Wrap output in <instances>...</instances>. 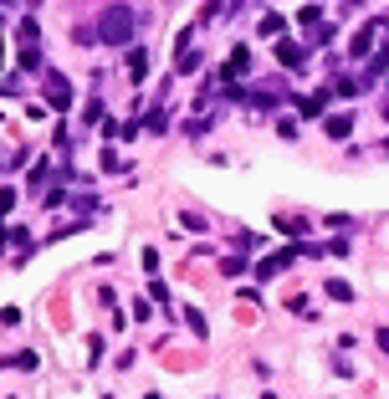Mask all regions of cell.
<instances>
[{
  "label": "cell",
  "mask_w": 389,
  "mask_h": 399,
  "mask_svg": "<svg viewBox=\"0 0 389 399\" xmlns=\"http://www.w3.org/2000/svg\"><path fill=\"white\" fill-rule=\"evenodd\" d=\"M98 36H102L108 46H123L128 36H134V10H128V6H108V10L98 16Z\"/></svg>",
  "instance_id": "6da1fadb"
},
{
  "label": "cell",
  "mask_w": 389,
  "mask_h": 399,
  "mask_svg": "<svg viewBox=\"0 0 389 399\" xmlns=\"http://www.w3.org/2000/svg\"><path fill=\"white\" fill-rule=\"evenodd\" d=\"M46 108L51 113H67L72 108V82L62 72H46Z\"/></svg>",
  "instance_id": "7a4b0ae2"
},
{
  "label": "cell",
  "mask_w": 389,
  "mask_h": 399,
  "mask_svg": "<svg viewBox=\"0 0 389 399\" xmlns=\"http://www.w3.org/2000/svg\"><path fill=\"white\" fill-rule=\"evenodd\" d=\"M246 72H251V51H246V46H230L226 72H220V77H230V82H236V77H246Z\"/></svg>",
  "instance_id": "3957f363"
},
{
  "label": "cell",
  "mask_w": 389,
  "mask_h": 399,
  "mask_svg": "<svg viewBox=\"0 0 389 399\" xmlns=\"http://www.w3.org/2000/svg\"><path fill=\"white\" fill-rule=\"evenodd\" d=\"M287 261H292V251H277V256H266V261H256V281H271Z\"/></svg>",
  "instance_id": "277c9868"
},
{
  "label": "cell",
  "mask_w": 389,
  "mask_h": 399,
  "mask_svg": "<svg viewBox=\"0 0 389 399\" xmlns=\"http://www.w3.org/2000/svg\"><path fill=\"white\" fill-rule=\"evenodd\" d=\"M144 77H149V51H128V82H144Z\"/></svg>",
  "instance_id": "5b68a950"
},
{
  "label": "cell",
  "mask_w": 389,
  "mask_h": 399,
  "mask_svg": "<svg viewBox=\"0 0 389 399\" xmlns=\"http://www.w3.org/2000/svg\"><path fill=\"white\" fill-rule=\"evenodd\" d=\"M328 123V138H348L354 133V113H333V118H323Z\"/></svg>",
  "instance_id": "8992f818"
},
{
  "label": "cell",
  "mask_w": 389,
  "mask_h": 399,
  "mask_svg": "<svg viewBox=\"0 0 389 399\" xmlns=\"http://www.w3.org/2000/svg\"><path fill=\"white\" fill-rule=\"evenodd\" d=\"M297 108H302L307 118H328V113H323V108H328V93H313V98H297Z\"/></svg>",
  "instance_id": "52a82bcc"
},
{
  "label": "cell",
  "mask_w": 389,
  "mask_h": 399,
  "mask_svg": "<svg viewBox=\"0 0 389 399\" xmlns=\"http://www.w3.org/2000/svg\"><path fill=\"white\" fill-rule=\"evenodd\" d=\"M277 62H282V67H302V46H292V41H277Z\"/></svg>",
  "instance_id": "ba28073f"
},
{
  "label": "cell",
  "mask_w": 389,
  "mask_h": 399,
  "mask_svg": "<svg viewBox=\"0 0 389 399\" xmlns=\"http://www.w3.org/2000/svg\"><path fill=\"white\" fill-rule=\"evenodd\" d=\"M328 297H333V302H354V287H348V281H338V277H333V281H328Z\"/></svg>",
  "instance_id": "9c48e42d"
},
{
  "label": "cell",
  "mask_w": 389,
  "mask_h": 399,
  "mask_svg": "<svg viewBox=\"0 0 389 399\" xmlns=\"http://www.w3.org/2000/svg\"><path fill=\"white\" fill-rule=\"evenodd\" d=\"M374 46V31H369V26H364V31H359L354 36V41H348V51H354V57H364V51Z\"/></svg>",
  "instance_id": "30bf717a"
},
{
  "label": "cell",
  "mask_w": 389,
  "mask_h": 399,
  "mask_svg": "<svg viewBox=\"0 0 389 399\" xmlns=\"http://www.w3.org/2000/svg\"><path fill=\"white\" fill-rule=\"evenodd\" d=\"M384 67H389V46H379V57H374V62H369V72H364V82H374V77H379Z\"/></svg>",
  "instance_id": "8fae6325"
},
{
  "label": "cell",
  "mask_w": 389,
  "mask_h": 399,
  "mask_svg": "<svg viewBox=\"0 0 389 399\" xmlns=\"http://www.w3.org/2000/svg\"><path fill=\"white\" fill-rule=\"evenodd\" d=\"M72 41H77V46H93V41H102V36H98V26H77Z\"/></svg>",
  "instance_id": "7c38bea8"
},
{
  "label": "cell",
  "mask_w": 389,
  "mask_h": 399,
  "mask_svg": "<svg viewBox=\"0 0 389 399\" xmlns=\"http://www.w3.org/2000/svg\"><path fill=\"white\" fill-rule=\"evenodd\" d=\"M36 67H42V51H36V46H21V72H36Z\"/></svg>",
  "instance_id": "4fadbf2b"
},
{
  "label": "cell",
  "mask_w": 389,
  "mask_h": 399,
  "mask_svg": "<svg viewBox=\"0 0 389 399\" xmlns=\"http://www.w3.org/2000/svg\"><path fill=\"white\" fill-rule=\"evenodd\" d=\"M149 128H154V133H164V128H170V108H154L149 113Z\"/></svg>",
  "instance_id": "5bb4252c"
},
{
  "label": "cell",
  "mask_w": 389,
  "mask_h": 399,
  "mask_svg": "<svg viewBox=\"0 0 389 399\" xmlns=\"http://www.w3.org/2000/svg\"><path fill=\"white\" fill-rule=\"evenodd\" d=\"M256 246H262V236H256V230H241V236H236V251H256Z\"/></svg>",
  "instance_id": "9a60e30c"
},
{
  "label": "cell",
  "mask_w": 389,
  "mask_h": 399,
  "mask_svg": "<svg viewBox=\"0 0 389 399\" xmlns=\"http://www.w3.org/2000/svg\"><path fill=\"white\" fill-rule=\"evenodd\" d=\"M16 36H21L26 46H36V36H42V31H36V21H21V31H16Z\"/></svg>",
  "instance_id": "2e32d148"
},
{
  "label": "cell",
  "mask_w": 389,
  "mask_h": 399,
  "mask_svg": "<svg viewBox=\"0 0 389 399\" xmlns=\"http://www.w3.org/2000/svg\"><path fill=\"white\" fill-rule=\"evenodd\" d=\"M149 297H154V302H164V307H170V287H164V281H149Z\"/></svg>",
  "instance_id": "e0dca14e"
},
{
  "label": "cell",
  "mask_w": 389,
  "mask_h": 399,
  "mask_svg": "<svg viewBox=\"0 0 389 399\" xmlns=\"http://www.w3.org/2000/svg\"><path fill=\"white\" fill-rule=\"evenodd\" d=\"M82 123H102V102H87V108H82Z\"/></svg>",
  "instance_id": "ac0fdd59"
},
{
  "label": "cell",
  "mask_w": 389,
  "mask_h": 399,
  "mask_svg": "<svg viewBox=\"0 0 389 399\" xmlns=\"http://www.w3.org/2000/svg\"><path fill=\"white\" fill-rule=\"evenodd\" d=\"M262 31H266V36H282L287 26H282V16H266V21H262Z\"/></svg>",
  "instance_id": "d6986e66"
},
{
  "label": "cell",
  "mask_w": 389,
  "mask_h": 399,
  "mask_svg": "<svg viewBox=\"0 0 389 399\" xmlns=\"http://www.w3.org/2000/svg\"><path fill=\"white\" fill-rule=\"evenodd\" d=\"M10 205H16V189H0V215H6Z\"/></svg>",
  "instance_id": "ffe728a7"
},
{
  "label": "cell",
  "mask_w": 389,
  "mask_h": 399,
  "mask_svg": "<svg viewBox=\"0 0 389 399\" xmlns=\"http://www.w3.org/2000/svg\"><path fill=\"white\" fill-rule=\"evenodd\" d=\"M374 343H379V349L389 353V328H379V333H374Z\"/></svg>",
  "instance_id": "44dd1931"
},
{
  "label": "cell",
  "mask_w": 389,
  "mask_h": 399,
  "mask_svg": "<svg viewBox=\"0 0 389 399\" xmlns=\"http://www.w3.org/2000/svg\"><path fill=\"white\" fill-rule=\"evenodd\" d=\"M0 6H16V0H0Z\"/></svg>",
  "instance_id": "7402d4cb"
},
{
  "label": "cell",
  "mask_w": 389,
  "mask_h": 399,
  "mask_svg": "<svg viewBox=\"0 0 389 399\" xmlns=\"http://www.w3.org/2000/svg\"><path fill=\"white\" fill-rule=\"evenodd\" d=\"M144 399H159V394H144Z\"/></svg>",
  "instance_id": "603a6c76"
},
{
  "label": "cell",
  "mask_w": 389,
  "mask_h": 399,
  "mask_svg": "<svg viewBox=\"0 0 389 399\" xmlns=\"http://www.w3.org/2000/svg\"><path fill=\"white\" fill-rule=\"evenodd\" d=\"M0 62H6V51H0Z\"/></svg>",
  "instance_id": "cb8c5ba5"
}]
</instances>
